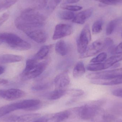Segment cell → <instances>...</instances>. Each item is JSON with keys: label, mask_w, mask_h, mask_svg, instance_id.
Returning <instances> with one entry per match:
<instances>
[{"label": "cell", "mask_w": 122, "mask_h": 122, "mask_svg": "<svg viewBox=\"0 0 122 122\" xmlns=\"http://www.w3.org/2000/svg\"><path fill=\"white\" fill-rule=\"evenodd\" d=\"M2 43H5L11 48L17 51H27L31 47L28 42L12 33H0V44Z\"/></svg>", "instance_id": "3"}, {"label": "cell", "mask_w": 122, "mask_h": 122, "mask_svg": "<svg viewBox=\"0 0 122 122\" xmlns=\"http://www.w3.org/2000/svg\"><path fill=\"white\" fill-rule=\"evenodd\" d=\"M50 49L49 46H43L35 54L34 56V58L38 61L44 59L48 54Z\"/></svg>", "instance_id": "22"}, {"label": "cell", "mask_w": 122, "mask_h": 122, "mask_svg": "<svg viewBox=\"0 0 122 122\" xmlns=\"http://www.w3.org/2000/svg\"><path fill=\"white\" fill-rule=\"evenodd\" d=\"M10 12L6 11L0 15V26L2 25L9 18Z\"/></svg>", "instance_id": "34"}, {"label": "cell", "mask_w": 122, "mask_h": 122, "mask_svg": "<svg viewBox=\"0 0 122 122\" xmlns=\"http://www.w3.org/2000/svg\"><path fill=\"white\" fill-rule=\"evenodd\" d=\"M112 93L113 95L115 97L122 98V88L113 90Z\"/></svg>", "instance_id": "36"}, {"label": "cell", "mask_w": 122, "mask_h": 122, "mask_svg": "<svg viewBox=\"0 0 122 122\" xmlns=\"http://www.w3.org/2000/svg\"><path fill=\"white\" fill-rule=\"evenodd\" d=\"M70 111L66 110L46 115L47 122H62L68 119Z\"/></svg>", "instance_id": "12"}, {"label": "cell", "mask_w": 122, "mask_h": 122, "mask_svg": "<svg viewBox=\"0 0 122 122\" xmlns=\"http://www.w3.org/2000/svg\"><path fill=\"white\" fill-rule=\"evenodd\" d=\"M102 21L98 20L95 21L92 26V33L97 34L99 33L102 30Z\"/></svg>", "instance_id": "27"}, {"label": "cell", "mask_w": 122, "mask_h": 122, "mask_svg": "<svg viewBox=\"0 0 122 122\" xmlns=\"http://www.w3.org/2000/svg\"><path fill=\"white\" fill-rule=\"evenodd\" d=\"M106 5H116L122 3V0H95Z\"/></svg>", "instance_id": "31"}, {"label": "cell", "mask_w": 122, "mask_h": 122, "mask_svg": "<svg viewBox=\"0 0 122 122\" xmlns=\"http://www.w3.org/2000/svg\"><path fill=\"white\" fill-rule=\"evenodd\" d=\"M5 70V68L4 66L0 65V75L4 73Z\"/></svg>", "instance_id": "40"}, {"label": "cell", "mask_w": 122, "mask_h": 122, "mask_svg": "<svg viewBox=\"0 0 122 122\" xmlns=\"http://www.w3.org/2000/svg\"><path fill=\"white\" fill-rule=\"evenodd\" d=\"M49 0H36V6L35 7L37 9H44L48 4Z\"/></svg>", "instance_id": "30"}, {"label": "cell", "mask_w": 122, "mask_h": 122, "mask_svg": "<svg viewBox=\"0 0 122 122\" xmlns=\"http://www.w3.org/2000/svg\"><path fill=\"white\" fill-rule=\"evenodd\" d=\"M56 53L60 56H65L67 53V48L66 43L64 41L61 40L56 43L55 47Z\"/></svg>", "instance_id": "21"}, {"label": "cell", "mask_w": 122, "mask_h": 122, "mask_svg": "<svg viewBox=\"0 0 122 122\" xmlns=\"http://www.w3.org/2000/svg\"><path fill=\"white\" fill-rule=\"evenodd\" d=\"M25 95V92L19 89L0 90V98L8 101H13L20 99Z\"/></svg>", "instance_id": "8"}, {"label": "cell", "mask_w": 122, "mask_h": 122, "mask_svg": "<svg viewBox=\"0 0 122 122\" xmlns=\"http://www.w3.org/2000/svg\"><path fill=\"white\" fill-rule=\"evenodd\" d=\"M67 93H69L73 97H79L82 95L84 94V92L81 90L72 89L67 90Z\"/></svg>", "instance_id": "33"}, {"label": "cell", "mask_w": 122, "mask_h": 122, "mask_svg": "<svg viewBox=\"0 0 122 122\" xmlns=\"http://www.w3.org/2000/svg\"><path fill=\"white\" fill-rule=\"evenodd\" d=\"M80 0H66V3L65 4H73L78 3Z\"/></svg>", "instance_id": "39"}, {"label": "cell", "mask_w": 122, "mask_h": 122, "mask_svg": "<svg viewBox=\"0 0 122 122\" xmlns=\"http://www.w3.org/2000/svg\"><path fill=\"white\" fill-rule=\"evenodd\" d=\"M107 54L105 52L100 53L96 57L92 58L90 61L92 63L102 62L107 59Z\"/></svg>", "instance_id": "28"}, {"label": "cell", "mask_w": 122, "mask_h": 122, "mask_svg": "<svg viewBox=\"0 0 122 122\" xmlns=\"http://www.w3.org/2000/svg\"><path fill=\"white\" fill-rule=\"evenodd\" d=\"M85 72V69L82 62H77L74 67L73 76L75 78H79L83 76Z\"/></svg>", "instance_id": "19"}, {"label": "cell", "mask_w": 122, "mask_h": 122, "mask_svg": "<svg viewBox=\"0 0 122 122\" xmlns=\"http://www.w3.org/2000/svg\"><path fill=\"white\" fill-rule=\"evenodd\" d=\"M117 20H114L109 22L107 26L106 29V34L107 35H110L114 32L117 23Z\"/></svg>", "instance_id": "26"}, {"label": "cell", "mask_w": 122, "mask_h": 122, "mask_svg": "<svg viewBox=\"0 0 122 122\" xmlns=\"http://www.w3.org/2000/svg\"><path fill=\"white\" fill-rule=\"evenodd\" d=\"M23 57L14 54H6L0 56V64H4L18 62L23 61Z\"/></svg>", "instance_id": "16"}, {"label": "cell", "mask_w": 122, "mask_h": 122, "mask_svg": "<svg viewBox=\"0 0 122 122\" xmlns=\"http://www.w3.org/2000/svg\"><path fill=\"white\" fill-rule=\"evenodd\" d=\"M61 0H54L55 5H58L61 3Z\"/></svg>", "instance_id": "41"}, {"label": "cell", "mask_w": 122, "mask_h": 122, "mask_svg": "<svg viewBox=\"0 0 122 122\" xmlns=\"http://www.w3.org/2000/svg\"><path fill=\"white\" fill-rule=\"evenodd\" d=\"M19 0H0V11L5 10L14 5Z\"/></svg>", "instance_id": "23"}, {"label": "cell", "mask_w": 122, "mask_h": 122, "mask_svg": "<svg viewBox=\"0 0 122 122\" xmlns=\"http://www.w3.org/2000/svg\"><path fill=\"white\" fill-rule=\"evenodd\" d=\"M92 39L91 31L88 24H86L82 29L77 39V51L81 54L84 52Z\"/></svg>", "instance_id": "5"}, {"label": "cell", "mask_w": 122, "mask_h": 122, "mask_svg": "<svg viewBox=\"0 0 122 122\" xmlns=\"http://www.w3.org/2000/svg\"><path fill=\"white\" fill-rule=\"evenodd\" d=\"M93 84H99L104 85H115L122 84V75L110 80H106L105 81L99 80H93L92 81Z\"/></svg>", "instance_id": "18"}, {"label": "cell", "mask_w": 122, "mask_h": 122, "mask_svg": "<svg viewBox=\"0 0 122 122\" xmlns=\"http://www.w3.org/2000/svg\"><path fill=\"white\" fill-rule=\"evenodd\" d=\"M70 79L67 71H64L58 75L54 79L56 89H63L69 84Z\"/></svg>", "instance_id": "13"}, {"label": "cell", "mask_w": 122, "mask_h": 122, "mask_svg": "<svg viewBox=\"0 0 122 122\" xmlns=\"http://www.w3.org/2000/svg\"><path fill=\"white\" fill-rule=\"evenodd\" d=\"M93 9L89 8L82 11L75 15L72 21L77 24H83L92 16Z\"/></svg>", "instance_id": "15"}, {"label": "cell", "mask_w": 122, "mask_h": 122, "mask_svg": "<svg viewBox=\"0 0 122 122\" xmlns=\"http://www.w3.org/2000/svg\"><path fill=\"white\" fill-rule=\"evenodd\" d=\"M8 81L7 80L0 78V85H5L8 84Z\"/></svg>", "instance_id": "38"}, {"label": "cell", "mask_w": 122, "mask_h": 122, "mask_svg": "<svg viewBox=\"0 0 122 122\" xmlns=\"http://www.w3.org/2000/svg\"><path fill=\"white\" fill-rule=\"evenodd\" d=\"M122 53V42L115 47L112 51V53L115 54Z\"/></svg>", "instance_id": "35"}, {"label": "cell", "mask_w": 122, "mask_h": 122, "mask_svg": "<svg viewBox=\"0 0 122 122\" xmlns=\"http://www.w3.org/2000/svg\"><path fill=\"white\" fill-rule=\"evenodd\" d=\"M25 34L33 41L38 43H44L48 38L46 32L40 28L34 29Z\"/></svg>", "instance_id": "11"}, {"label": "cell", "mask_w": 122, "mask_h": 122, "mask_svg": "<svg viewBox=\"0 0 122 122\" xmlns=\"http://www.w3.org/2000/svg\"><path fill=\"white\" fill-rule=\"evenodd\" d=\"M67 93V90L63 89H57L52 91L48 95L50 100H56L60 99Z\"/></svg>", "instance_id": "20"}, {"label": "cell", "mask_w": 122, "mask_h": 122, "mask_svg": "<svg viewBox=\"0 0 122 122\" xmlns=\"http://www.w3.org/2000/svg\"><path fill=\"white\" fill-rule=\"evenodd\" d=\"M122 75V68L90 73L86 77L93 80H108Z\"/></svg>", "instance_id": "6"}, {"label": "cell", "mask_w": 122, "mask_h": 122, "mask_svg": "<svg viewBox=\"0 0 122 122\" xmlns=\"http://www.w3.org/2000/svg\"></svg>", "instance_id": "43"}, {"label": "cell", "mask_w": 122, "mask_h": 122, "mask_svg": "<svg viewBox=\"0 0 122 122\" xmlns=\"http://www.w3.org/2000/svg\"><path fill=\"white\" fill-rule=\"evenodd\" d=\"M41 115L37 113L25 114L20 115H11L6 117L5 122H31L41 117Z\"/></svg>", "instance_id": "10"}, {"label": "cell", "mask_w": 122, "mask_h": 122, "mask_svg": "<svg viewBox=\"0 0 122 122\" xmlns=\"http://www.w3.org/2000/svg\"><path fill=\"white\" fill-rule=\"evenodd\" d=\"M46 18L35 8H29L22 11L15 21L16 28L25 34L44 25Z\"/></svg>", "instance_id": "1"}, {"label": "cell", "mask_w": 122, "mask_h": 122, "mask_svg": "<svg viewBox=\"0 0 122 122\" xmlns=\"http://www.w3.org/2000/svg\"></svg>", "instance_id": "42"}, {"label": "cell", "mask_w": 122, "mask_h": 122, "mask_svg": "<svg viewBox=\"0 0 122 122\" xmlns=\"http://www.w3.org/2000/svg\"><path fill=\"white\" fill-rule=\"evenodd\" d=\"M105 102L106 101L104 99L92 101L76 107L74 110L80 119L84 120H92Z\"/></svg>", "instance_id": "2"}, {"label": "cell", "mask_w": 122, "mask_h": 122, "mask_svg": "<svg viewBox=\"0 0 122 122\" xmlns=\"http://www.w3.org/2000/svg\"><path fill=\"white\" fill-rule=\"evenodd\" d=\"M49 87V84L48 83H45L43 84H39L34 85L32 87V89L35 91H40L48 89Z\"/></svg>", "instance_id": "32"}, {"label": "cell", "mask_w": 122, "mask_h": 122, "mask_svg": "<svg viewBox=\"0 0 122 122\" xmlns=\"http://www.w3.org/2000/svg\"><path fill=\"white\" fill-rule=\"evenodd\" d=\"M87 69L89 71L95 72L105 69V67L103 62L92 63L87 65Z\"/></svg>", "instance_id": "24"}, {"label": "cell", "mask_w": 122, "mask_h": 122, "mask_svg": "<svg viewBox=\"0 0 122 122\" xmlns=\"http://www.w3.org/2000/svg\"><path fill=\"white\" fill-rule=\"evenodd\" d=\"M58 15L59 18L64 20H72L75 16L73 12L68 10L60 11Z\"/></svg>", "instance_id": "25"}, {"label": "cell", "mask_w": 122, "mask_h": 122, "mask_svg": "<svg viewBox=\"0 0 122 122\" xmlns=\"http://www.w3.org/2000/svg\"><path fill=\"white\" fill-rule=\"evenodd\" d=\"M61 7L63 9L71 11L80 10L82 8V6H80L68 5L65 3L61 4Z\"/></svg>", "instance_id": "29"}, {"label": "cell", "mask_w": 122, "mask_h": 122, "mask_svg": "<svg viewBox=\"0 0 122 122\" xmlns=\"http://www.w3.org/2000/svg\"><path fill=\"white\" fill-rule=\"evenodd\" d=\"M122 61V53L114 54L103 62L105 69H108Z\"/></svg>", "instance_id": "17"}, {"label": "cell", "mask_w": 122, "mask_h": 122, "mask_svg": "<svg viewBox=\"0 0 122 122\" xmlns=\"http://www.w3.org/2000/svg\"><path fill=\"white\" fill-rule=\"evenodd\" d=\"M48 64V61L38 62L35 66L29 71L26 72H23L20 75L21 80L26 81L38 77L44 71Z\"/></svg>", "instance_id": "7"}, {"label": "cell", "mask_w": 122, "mask_h": 122, "mask_svg": "<svg viewBox=\"0 0 122 122\" xmlns=\"http://www.w3.org/2000/svg\"><path fill=\"white\" fill-rule=\"evenodd\" d=\"M113 44V41L110 38H107L104 40H97L87 46L84 52L80 54L79 57L85 58L95 56L106 48L110 47Z\"/></svg>", "instance_id": "4"}, {"label": "cell", "mask_w": 122, "mask_h": 122, "mask_svg": "<svg viewBox=\"0 0 122 122\" xmlns=\"http://www.w3.org/2000/svg\"><path fill=\"white\" fill-rule=\"evenodd\" d=\"M116 118L114 115L107 113L101 109L92 120L95 122H112Z\"/></svg>", "instance_id": "14"}, {"label": "cell", "mask_w": 122, "mask_h": 122, "mask_svg": "<svg viewBox=\"0 0 122 122\" xmlns=\"http://www.w3.org/2000/svg\"><path fill=\"white\" fill-rule=\"evenodd\" d=\"M31 122H47V117L46 115L44 117H41Z\"/></svg>", "instance_id": "37"}, {"label": "cell", "mask_w": 122, "mask_h": 122, "mask_svg": "<svg viewBox=\"0 0 122 122\" xmlns=\"http://www.w3.org/2000/svg\"><path fill=\"white\" fill-rule=\"evenodd\" d=\"M73 28L71 25L65 24H59L55 27L53 39L56 40L68 36L73 33Z\"/></svg>", "instance_id": "9"}]
</instances>
